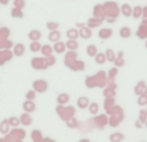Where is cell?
Masks as SVG:
<instances>
[{
	"label": "cell",
	"mask_w": 147,
	"mask_h": 142,
	"mask_svg": "<svg viewBox=\"0 0 147 142\" xmlns=\"http://www.w3.org/2000/svg\"><path fill=\"white\" fill-rule=\"evenodd\" d=\"M23 110H25L26 112H32L34 110H35V103H34L31 99H27V101L23 103Z\"/></svg>",
	"instance_id": "1"
},
{
	"label": "cell",
	"mask_w": 147,
	"mask_h": 142,
	"mask_svg": "<svg viewBox=\"0 0 147 142\" xmlns=\"http://www.w3.org/2000/svg\"><path fill=\"white\" fill-rule=\"evenodd\" d=\"M40 31H31L30 34H28V39H31V40L32 41H35V40H39V39H40Z\"/></svg>",
	"instance_id": "2"
},
{
	"label": "cell",
	"mask_w": 147,
	"mask_h": 142,
	"mask_svg": "<svg viewBox=\"0 0 147 142\" xmlns=\"http://www.w3.org/2000/svg\"><path fill=\"white\" fill-rule=\"evenodd\" d=\"M21 123H22V124H25V125L31 124V118L28 116L27 114H23L22 116H21Z\"/></svg>",
	"instance_id": "3"
},
{
	"label": "cell",
	"mask_w": 147,
	"mask_h": 142,
	"mask_svg": "<svg viewBox=\"0 0 147 142\" xmlns=\"http://www.w3.org/2000/svg\"><path fill=\"white\" fill-rule=\"evenodd\" d=\"M23 52H25V48H23L22 44H18V45H16V51H14V53L17 54V56H22Z\"/></svg>",
	"instance_id": "4"
},
{
	"label": "cell",
	"mask_w": 147,
	"mask_h": 142,
	"mask_svg": "<svg viewBox=\"0 0 147 142\" xmlns=\"http://www.w3.org/2000/svg\"><path fill=\"white\" fill-rule=\"evenodd\" d=\"M30 47H31L30 49H31V51H32V52H38V51H40V44H39V43H38V41H36V40L34 41V43L31 44Z\"/></svg>",
	"instance_id": "5"
},
{
	"label": "cell",
	"mask_w": 147,
	"mask_h": 142,
	"mask_svg": "<svg viewBox=\"0 0 147 142\" xmlns=\"http://www.w3.org/2000/svg\"><path fill=\"white\" fill-rule=\"evenodd\" d=\"M59 39V32H51V35H49V40H52V41H56V40H58Z\"/></svg>",
	"instance_id": "6"
},
{
	"label": "cell",
	"mask_w": 147,
	"mask_h": 142,
	"mask_svg": "<svg viewBox=\"0 0 147 142\" xmlns=\"http://www.w3.org/2000/svg\"><path fill=\"white\" fill-rule=\"evenodd\" d=\"M34 97H35V92H27V94H26L27 99H34Z\"/></svg>",
	"instance_id": "7"
},
{
	"label": "cell",
	"mask_w": 147,
	"mask_h": 142,
	"mask_svg": "<svg viewBox=\"0 0 147 142\" xmlns=\"http://www.w3.org/2000/svg\"><path fill=\"white\" fill-rule=\"evenodd\" d=\"M57 23H48V28H51V30H53V28H57Z\"/></svg>",
	"instance_id": "8"
}]
</instances>
